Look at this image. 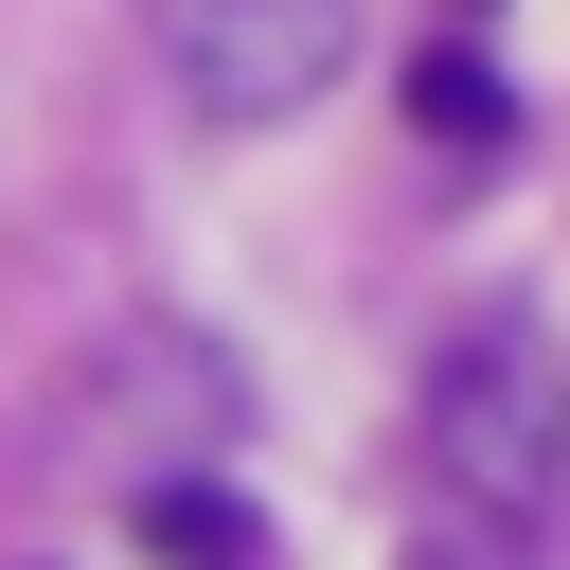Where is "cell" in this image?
I'll return each instance as SVG.
<instances>
[{"instance_id":"6da1fadb","label":"cell","mask_w":570,"mask_h":570,"mask_svg":"<svg viewBox=\"0 0 570 570\" xmlns=\"http://www.w3.org/2000/svg\"><path fill=\"white\" fill-rule=\"evenodd\" d=\"M552 445H570V374H552L534 321H481V338L428 356V463H445L481 517H534V499H552Z\"/></svg>"},{"instance_id":"7a4b0ae2","label":"cell","mask_w":570,"mask_h":570,"mask_svg":"<svg viewBox=\"0 0 570 570\" xmlns=\"http://www.w3.org/2000/svg\"><path fill=\"white\" fill-rule=\"evenodd\" d=\"M338 53H356V0H178V107L232 125V142L321 107Z\"/></svg>"},{"instance_id":"3957f363","label":"cell","mask_w":570,"mask_h":570,"mask_svg":"<svg viewBox=\"0 0 570 570\" xmlns=\"http://www.w3.org/2000/svg\"><path fill=\"white\" fill-rule=\"evenodd\" d=\"M410 142H445V160H499V142H517V89H499L481 36H428V53H410Z\"/></svg>"},{"instance_id":"277c9868","label":"cell","mask_w":570,"mask_h":570,"mask_svg":"<svg viewBox=\"0 0 570 570\" xmlns=\"http://www.w3.org/2000/svg\"><path fill=\"white\" fill-rule=\"evenodd\" d=\"M125 517H142V552H160V570H285V552H267V517H249L232 481H142Z\"/></svg>"}]
</instances>
